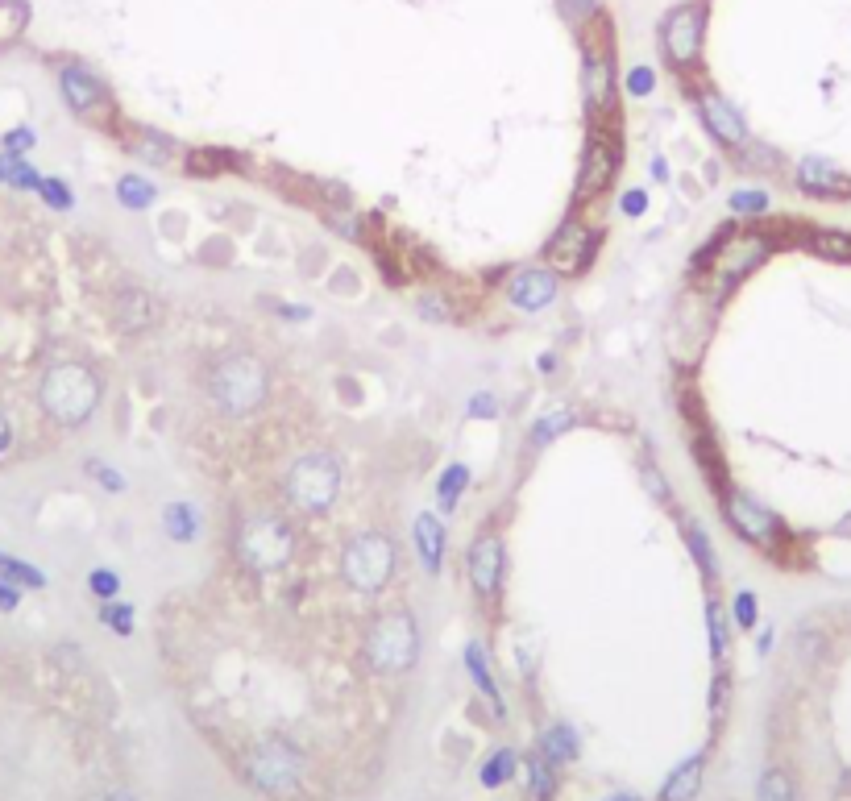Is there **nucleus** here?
<instances>
[{
    "mask_svg": "<svg viewBox=\"0 0 851 801\" xmlns=\"http://www.w3.org/2000/svg\"><path fill=\"white\" fill-rule=\"evenodd\" d=\"M690 552H694V561H698L706 582H715V577H719V561H715V548H710V536H706L702 523H694V528H690Z\"/></svg>",
    "mask_w": 851,
    "mask_h": 801,
    "instance_id": "29",
    "label": "nucleus"
},
{
    "mask_svg": "<svg viewBox=\"0 0 851 801\" xmlns=\"http://www.w3.org/2000/svg\"><path fill=\"white\" fill-rule=\"evenodd\" d=\"M465 669H470V677H474V685L482 689V694L490 698V706H494V714H507V706H503V694H499V685H494V677H490V669H486V656H482V648L478 644H470L465 648Z\"/></svg>",
    "mask_w": 851,
    "mask_h": 801,
    "instance_id": "22",
    "label": "nucleus"
},
{
    "mask_svg": "<svg viewBox=\"0 0 851 801\" xmlns=\"http://www.w3.org/2000/svg\"><path fill=\"white\" fill-rule=\"evenodd\" d=\"M540 756H544L548 764H557V768L578 760V735H573V727H565V723L548 727L544 739H540Z\"/></svg>",
    "mask_w": 851,
    "mask_h": 801,
    "instance_id": "21",
    "label": "nucleus"
},
{
    "mask_svg": "<svg viewBox=\"0 0 851 801\" xmlns=\"http://www.w3.org/2000/svg\"><path fill=\"white\" fill-rule=\"evenodd\" d=\"M465 486H470V469H465V465H449L445 474H441V482H436V499H441L445 511L457 507V499H461Z\"/></svg>",
    "mask_w": 851,
    "mask_h": 801,
    "instance_id": "28",
    "label": "nucleus"
},
{
    "mask_svg": "<svg viewBox=\"0 0 851 801\" xmlns=\"http://www.w3.org/2000/svg\"><path fill=\"white\" fill-rule=\"evenodd\" d=\"M561 9L573 17V21H582V17H594L598 9V0H561Z\"/></svg>",
    "mask_w": 851,
    "mask_h": 801,
    "instance_id": "48",
    "label": "nucleus"
},
{
    "mask_svg": "<svg viewBox=\"0 0 851 801\" xmlns=\"http://www.w3.org/2000/svg\"><path fill=\"white\" fill-rule=\"evenodd\" d=\"M706 623H710V656L723 660V652H727V623H723V606L719 602L706 606Z\"/></svg>",
    "mask_w": 851,
    "mask_h": 801,
    "instance_id": "35",
    "label": "nucleus"
},
{
    "mask_svg": "<svg viewBox=\"0 0 851 801\" xmlns=\"http://www.w3.org/2000/svg\"><path fill=\"white\" fill-rule=\"evenodd\" d=\"M225 162H229L225 154H212V150H200V154H191V158H187V167H191V171H196V175H212V171H221V167H225Z\"/></svg>",
    "mask_w": 851,
    "mask_h": 801,
    "instance_id": "40",
    "label": "nucleus"
},
{
    "mask_svg": "<svg viewBox=\"0 0 851 801\" xmlns=\"http://www.w3.org/2000/svg\"><path fill=\"white\" fill-rule=\"evenodd\" d=\"M341 573H345V582L353 590L378 594L395 573V544L387 536H378V532H366L358 540H349L345 557H341Z\"/></svg>",
    "mask_w": 851,
    "mask_h": 801,
    "instance_id": "5",
    "label": "nucleus"
},
{
    "mask_svg": "<svg viewBox=\"0 0 851 801\" xmlns=\"http://www.w3.org/2000/svg\"><path fill=\"white\" fill-rule=\"evenodd\" d=\"M337 490H341V469L333 457L324 453H312V457H299L287 474V499L308 511V515H320L337 503Z\"/></svg>",
    "mask_w": 851,
    "mask_h": 801,
    "instance_id": "4",
    "label": "nucleus"
},
{
    "mask_svg": "<svg viewBox=\"0 0 851 801\" xmlns=\"http://www.w3.org/2000/svg\"><path fill=\"white\" fill-rule=\"evenodd\" d=\"M652 88H656V75H652L648 67H636V71L627 75V92H631V96H648Z\"/></svg>",
    "mask_w": 851,
    "mask_h": 801,
    "instance_id": "43",
    "label": "nucleus"
},
{
    "mask_svg": "<svg viewBox=\"0 0 851 801\" xmlns=\"http://www.w3.org/2000/svg\"><path fill=\"white\" fill-rule=\"evenodd\" d=\"M702 34H706V9L702 5H681L665 17L661 42L673 67H694L702 59Z\"/></svg>",
    "mask_w": 851,
    "mask_h": 801,
    "instance_id": "8",
    "label": "nucleus"
},
{
    "mask_svg": "<svg viewBox=\"0 0 851 801\" xmlns=\"http://www.w3.org/2000/svg\"><path fill=\"white\" fill-rule=\"evenodd\" d=\"M528 785H532L536 801H553L557 797V764H548L544 756H532L528 760Z\"/></svg>",
    "mask_w": 851,
    "mask_h": 801,
    "instance_id": "26",
    "label": "nucleus"
},
{
    "mask_svg": "<svg viewBox=\"0 0 851 801\" xmlns=\"http://www.w3.org/2000/svg\"><path fill=\"white\" fill-rule=\"evenodd\" d=\"M420 652V635H416V619L407 611H382L366 635V660L378 673H407L416 665Z\"/></svg>",
    "mask_w": 851,
    "mask_h": 801,
    "instance_id": "3",
    "label": "nucleus"
},
{
    "mask_svg": "<svg viewBox=\"0 0 851 801\" xmlns=\"http://www.w3.org/2000/svg\"><path fill=\"white\" fill-rule=\"evenodd\" d=\"M162 528H167L171 540L187 544V540H196V532H200V515H196V507H187V503H171L167 511H162Z\"/></svg>",
    "mask_w": 851,
    "mask_h": 801,
    "instance_id": "24",
    "label": "nucleus"
},
{
    "mask_svg": "<svg viewBox=\"0 0 851 801\" xmlns=\"http://www.w3.org/2000/svg\"><path fill=\"white\" fill-rule=\"evenodd\" d=\"M723 706H727V677H715V689H710V718H723Z\"/></svg>",
    "mask_w": 851,
    "mask_h": 801,
    "instance_id": "47",
    "label": "nucleus"
},
{
    "mask_svg": "<svg viewBox=\"0 0 851 801\" xmlns=\"http://www.w3.org/2000/svg\"><path fill=\"white\" fill-rule=\"evenodd\" d=\"M470 582L478 598H494L503 586V540L499 536H478L470 548Z\"/></svg>",
    "mask_w": 851,
    "mask_h": 801,
    "instance_id": "14",
    "label": "nucleus"
},
{
    "mask_svg": "<svg viewBox=\"0 0 851 801\" xmlns=\"http://www.w3.org/2000/svg\"><path fill=\"white\" fill-rule=\"evenodd\" d=\"M731 212H735V216H764V212H768V196H764L760 187L731 191Z\"/></svg>",
    "mask_w": 851,
    "mask_h": 801,
    "instance_id": "34",
    "label": "nucleus"
},
{
    "mask_svg": "<svg viewBox=\"0 0 851 801\" xmlns=\"http://www.w3.org/2000/svg\"><path fill=\"white\" fill-rule=\"evenodd\" d=\"M569 428H573V411H569V407H553L548 416H540V420L532 424V445L544 449L548 440L561 436V432H569Z\"/></svg>",
    "mask_w": 851,
    "mask_h": 801,
    "instance_id": "27",
    "label": "nucleus"
},
{
    "mask_svg": "<svg viewBox=\"0 0 851 801\" xmlns=\"http://www.w3.org/2000/svg\"><path fill=\"white\" fill-rule=\"evenodd\" d=\"M208 395L225 416H250L266 399V366L250 353H233L208 374Z\"/></svg>",
    "mask_w": 851,
    "mask_h": 801,
    "instance_id": "1",
    "label": "nucleus"
},
{
    "mask_svg": "<svg viewBox=\"0 0 851 801\" xmlns=\"http://www.w3.org/2000/svg\"><path fill=\"white\" fill-rule=\"evenodd\" d=\"M798 187L810 191V196H831V200L851 196V179L827 158H802L798 162Z\"/></svg>",
    "mask_w": 851,
    "mask_h": 801,
    "instance_id": "16",
    "label": "nucleus"
},
{
    "mask_svg": "<svg viewBox=\"0 0 851 801\" xmlns=\"http://www.w3.org/2000/svg\"><path fill=\"white\" fill-rule=\"evenodd\" d=\"M241 557L250 569L258 573H270V569H283L291 561V532H287V523L283 519H274V515H250L241 523Z\"/></svg>",
    "mask_w": 851,
    "mask_h": 801,
    "instance_id": "7",
    "label": "nucleus"
},
{
    "mask_svg": "<svg viewBox=\"0 0 851 801\" xmlns=\"http://www.w3.org/2000/svg\"><path fill=\"white\" fill-rule=\"evenodd\" d=\"M515 752L511 748H503V752H494L486 764H482V785L486 789H499V785H507L511 777H515Z\"/></svg>",
    "mask_w": 851,
    "mask_h": 801,
    "instance_id": "30",
    "label": "nucleus"
},
{
    "mask_svg": "<svg viewBox=\"0 0 851 801\" xmlns=\"http://www.w3.org/2000/svg\"><path fill=\"white\" fill-rule=\"evenodd\" d=\"M598 254V237L582 225V220H565V225L553 233V241H548V250H544V262L548 270H557L561 279H569V274H582Z\"/></svg>",
    "mask_w": 851,
    "mask_h": 801,
    "instance_id": "9",
    "label": "nucleus"
},
{
    "mask_svg": "<svg viewBox=\"0 0 851 801\" xmlns=\"http://www.w3.org/2000/svg\"><path fill=\"white\" fill-rule=\"evenodd\" d=\"M760 801H798V797H793V781L785 777L781 768H768L760 777Z\"/></svg>",
    "mask_w": 851,
    "mask_h": 801,
    "instance_id": "33",
    "label": "nucleus"
},
{
    "mask_svg": "<svg viewBox=\"0 0 851 801\" xmlns=\"http://www.w3.org/2000/svg\"><path fill=\"white\" fill-rule=\"evenodd\" d=\"M768 258V241L748 233V237H731L727 245H719V254L715 262H710V279L715 283H739V279H748V274Z\"/></svg>",
    "mask_w": 851,
    "mask_h": 801,
    "instance_id": "10",
    "label": "nucleus"
},
{
    "mask_svg": "<svg viewBox=\"0 0 851 801\" xmlns=\"http://www.w3.org/2000/svg\"><path fill=\"white\" fill-rule=\"evenodd\" d=\"M38 191H42V196H46L54 208H71V191H67L59 179H42V183H38Z\"/></svg>",
    "mask_w": 851,
    "mask_h": 801,
    "instance_id": "42",
    "label": "nucleus"
},
{
    "mask_svg": "<svg viewBox=\"0 0 851 801\" xmlns=\"http://www.w3.org/2000/svg\"><path fill=\"white\" fill-rule=\"evenodd\" d=\"M619 208H623L627 216H644V212H648V191H640V187H631V191H623V200H619Z\"/></svg>",
    "mask_w": 851,
    "mask_h": 801,
    "instance_id": "44",
    "label": "nucleus"
},
{
    "mask_svg": "<svg viewBox=\"0 0 851 801\" xmlns=\"http://www.w3.org/2000/svg\"><path fill=\"white\" fill-rule=\"evenodd\" d=\"M611 801H640L636 793H619V797H611Z\"/></svg>",
    "mask_w": 851,
    "mask_h": 801,
    "instance_id": "54",
    "label": "nucleus"
},
{
    "mask_svg": "<svg viewBox=\"0 0 851 801\" xmlns=\"http://www.w3.org/2000/svg\"><path fill=\"white\" fill-rule=\"evenodd\" d=\"M117 200H121L129 212H142V208H150V204L158 200V191H154V183H146L142 175H125V179L117 183Z\"/></svg>",
    "mask_w": 851,
    "mask_h": 801,
    "instance_id": "25",
    "label": "nucleus"
},
{
    "mask_svg": "<svg viewBox=\"0 0 851 801\" xmlns=\"http://www.w3.org/2000/svg\"><path fill=\"white\" fill-rule=\"evenodd\" d=\"M644 482H648V490L656 494V499L673 503V494H669V482H665V474H661V469H652V465H648V469H644Z\"/></svg>",
    "mask_w": 851,
    "mask_h": 801,
    "instance_id": "46",
    "label": "nucleus"
},
{
    "mask_svg": "<svg viewBox=\"0 0 851 801\" xmlns=\"http://www.w3.org/2000/svg\"><path fill=\"white\" fill-rule=\"evenodd\" d=\"M698 108H702V121H706V129L719 137L723 146H744L748 142V129H744V121H739V113L735 108L719 96V92H698Z\"/></svg>",
    "mask_w": 851,
    "mask_h": 801,
    "instance_id": "15",
    "label": "nucleus"
},
{
    "mask_svg": "<svg viewBox=\"0 0 851 801\" xmlns=\"http://www.w3.org/2000/svg\"><path fill=\"white\" fill-rule=\"evenodd\" d=\"M652 179H661V183L669 179V162L665 158H652Z\"/></svg>",
    "mask_w": 851,
    "mask_h": 801,
    "instance_id": "52",
    "label": "nucleus"
},
{
    "mask_svg": "<svg viewBox=\"0 0 851 801\" xmlns=\"http://www.w3.org/2000/svg\"><path fill=\"white\" fill-rule=\"evenodd\" d=\"M582 88H586V100L590 108H611L615 100V63L607 50H590L586 54V67H582Z\"/></svg>",
    "mask_w": 851,
    "mask_h": 801,
    "instance_id": "17",
    "label": "nucleus"
},
{
    "mask_svg": "<svg viewBox=\"0 0 851 801\" xmlns=\"http://www.w3.org/2000/svg\"><path fill=\"white\" fill-rule=\"evenodd\" d=\"M96 399H100V382L79 362H63V366L46 370V378H42V407L59 424H84L96 411Z\"/></svg>",
    "mask_w": 851,
    "mask_h": 801,
    "instance_id": "2",
    "label": "nucleus"
},
{
    "mask_svg": "<svg viewBox=\"0 0 851 801\" xmlns=\"http://www.w3.org/2000/svg\"><path fill=\"white\" fill-rule=\"evenodd\" d=\"M88 586H92V594H100V598H113V594L121 590V577H117L113 569H92Z\"/></svg>",
    "mask_w": 851,
    "mask_h": 801,
    "instance_id": "39",
    "label": "nucleus"
},
{
    "mask_svg": "<svg viewBox=\"0 0 851 801\" xmlns=\"http://www.w3.org/2000/svg\"><path fill=\"white\" fill-rule=\"evenodd\" d=\"M698 789H702V756L685 760V764H677L669 772V781L661 789V801H694Z\"/></svg>",
    "mask_w": 851,
    "mask_h": 801,
    "instance_id": "20",
    "label": "nucleus"
},
{
    "mask_svg": "<svg viewBox=\"0 0 851 801\" xmlns=\"http://www.w3.org/2000/svg\"><path fill=\"white\" fill-rule=\"evenodd\" d=\"M108 801H133V797H129V793H113V797H108Z\"/></svg>",
    "mask_w": 851,
    "mask_h": 801,
    "instance_id": "55",
    "label": "nucleus"
},
{
    "mask_svg": "<svg viewBox=\"0 0 851 801\" xmlns=\"http://www.w3.org/2000/svg\"><path fill=\"white\" fill-rule=\"evenodd\" d=\"M92 474L100 478V486H104V490H113V494H117V490H125V482H121L117 469H108V465H92Z\"/></svg>",
    "mask_w": 851,
    "mask_h": 801,
    "instance_id": "49",
    "label": "nucleus"
},
{
    "mask_svg": "<svg viewBox=\"0 0 851 801\" xmlns=\"http://www.w3.org/2000/svg\"><path fill=\"white\" fill-rule=\"evenodd\" d=\"M814 250H818L822 258H843V262H851V237H843V233H822V237H814Z\"/></svg>",
    "mask_w": 851,
    "mask_h": 801,
    "instance_id": "37",
    "label": "nucleus"
},
{
    "mask_svg": "<svg viewBox=\"0 0 851 801\" xmlns=\"http://www.w3.org/2000/svg\"><path fill=\"white\" fill-rule=\"evenodd\" d=\"M420 316L445 320V299H441V295H424V299H420Z\"/></svg>",
    "mask_w": 851,
    "mask_h": 801,
    "instance_id": "50",
    "label": "nucleus"
},
{
    "mask_svg": "<svg viewBox=\"0 0 851 801\" xmlns=\"http://www.w3.org/2000/svg\"><path fill=\"white\" fill-rule=\"evenodd\" d=\"M731 611H735V623H739V627H756V619H760L756 594H752V590H739L735 602H731Z\"/></svg>",
    "mask_w": 851,
    "mask_h": 801,
    "instance_id": "38",
    "label": "nucleus"
},
{
    "mask_svg": "<svg viewBox=\"0 0 851 801\" xmlns=\"http://www.w3.org/2000/svg\"><path fill=\"white\" fill-rule=\"evenodd\" d=\"M557 287H561V274L548 270V266H536V270H519L515 279L507 283V299L515 312H540L548 303L557 299Z\"/></svg>",
    "mask_w": 851,
    "mask_h": 801,
    "instance_id": "12",
    "label": "nucleus"
},
{
    "mask_svg": "<svg viewBox=\"0 0 851 801\" xmlns=\"http://www.w3.org/2000/svg\"><path fill=\"white\" fill-rule=\"evenodd\" d=\"M100 623L113 627L117 635H133V606H121V602H108L100 611Z\"/></svg>",
    "mask_w": 851,
    "mask_h": 801,
    "instance_id": "36",
    "label": "nucleus"
},
{
    "mask_svg": "<svg viewBox=\"0 0 851 801\" xmlns=\"http://www.w3.org/2000/svg\"><path fill=\"white\" fill-rule=\"evenodd\" d=\"M30 146H34V129H13V133L5 137V154H13V158L25 154Z\"/></svg>",
    "mask_w": 851,
    "mask_h": 801,
    "instance_id": "45",
    "label": "nucleus"
},
{
    "mask_svg": "<svg viewBox=\"0 0 851 801\" xmlns=\"http://www.w3.org/2000/svg\"><path fill=\"white\" fill-rule=\"evenodd\" d=\"M59 84H63L67 104L75 108L79 117H92L96 108L104 104V84H100V79H96L92 71H84V67H63Z\"/></svg>",
    "mask_w": 851,
    "mask_h": 801,
    "instance_id": "18",
    "label": "nucleus"
},
{
    "mask_svg": "<svg viewBox=\"0 0 851 801\" xmlns=\"http://www.w3.org/2000/svg\"><path fill=\"white\" fill-rule=\"evenodd\" d=\"M723 507H727V519H731V528L744 536V540H752V544H773V536H777V515L768 511V507H760L752 494H744V490H731L727 499H723Z\"/></svg>",
    "mask_w": 851,
    "mask_h": 801,
    "instance_id": "11",
    "label": "nucleus"
},
{
    "mask_svg": "<svg viewBox=\"0 0 851 801\" xmlns=\"http://www.w3.org/2000/svg\"><path fill=\"white\" fill-rule=\"evenodd\" d=\"M0 582H17V586H46V577L34 569V565H21L13 557H0Z\"/></svg>",
    "mask_w": 851,
    "mask_h": 801,
    "instance_id": "32",
    "label": "nucleus"
},
{
    "mask_svg": "<svg viewBox=\"0 0 851 801\" xmlns=\"http://www.w3.org/2000/svg\"><path fill=\"white\" fill-rule=\"evenodd\" d=\"M250 777H254V785H258L262 793L287 801V797L299 793V777H304V756H299L287 739H266L262 748L254 752V760H250Z\"/></svg>",
    "mask_w": 851,
    "mask_h": 801,
    "instance_id": "6",
    "label": "nucleus"
},
{
    "mask_svg": "<svg viewBox=\"0 0 851 801\" xmlns=\"http://www.w3.org/2000/svg\"><path fill=\"white\" fill-rule=\"evenodd\" d=\"M0 606H5V611H13V606H17V590L5 586V582H0Z\"/></svg>",
    "mask_w": 851,
    "mask_h": 801,
    "instance_id": "51",
    "label": "nucleus"
},
{
    "mask_svg": "<svg viewBox=\"0 0 851 801\" xmlns=\"http://www.w3.org/2000/svg\"><path fill=\"white\" fill-rule=\"evenodd\" d=\"M470 416H474V420H494V416H499V399L486 395V391H478V395L470 399Z\"/></svg>",
    "mask_w": 851,
    "mask_h": 801,
    "instance_id": "41",
    "label": "nucleus"
},
{
    "mask_svg": "<svg viewBox=\"0 0 851 801\" xmlns=\"http://www.w3.org/2000/svg\"><path fill=\"white\" fill-rule=\"evenodd\" d=\"M133 154L150 162V167H167L171 162V146H167V137H158V133H137V142H133Z\"/></svg>",
    "mask_w": 851,
    "mask_h": 801,
    "instance_id": "31",
    "label": "nucleus"
},
{
    "mask_svg": "<svg viewBox=\"0 0 851 801\" xmlns=\"http://www.w3.org/2000/svg\"><path fill=\"white\" fill-rule=\"evenodd\" d=\"M411 536H416V552H420L424 569L441 573L445 569V528H441V519H436L432 511H424L416 519V528H411Z\"/></svg>",
    "mask_w": 851,
    "mask_h": 801,
    "instance_id": "19",
    "label": "nucleus"
},
{
    "mask_svg": "<svg viewBox=\"0 0 851 801\" xmlns=\"http://www.w3.org/2000/svg\"><path fill=\"white\" fill-rule=\"evenodd\" d=\"M158 320V303L146 295V291H129L121 299V328H129V333H137V328H146Z\"/></svg>",
    "mask_w": 851,
    "mask_h": 801,
    "instance_id": "23",
    "label": "nucleus"
},
{
    "mask_svg": "<svg viewBox=\"0 0 851 801\" xmlns=\"http://www.w3.org/2000/svg\"><path fill=\"white\" fill-rule=\"evenodd\" d=\"M619 171V150L607 142V137H594L586 158H582V175H578V200H594L602 196Z\"/></svg>",
    "mask_w": 851,
    "mask_h": 801,
    "instance_id": "13",
    "label": "nucleus"
},
{
    "mask_svg": "<svg viewBox=\"0 0 851 801\" xmlns=\"http://www.w3.org/2000/svg\"><path fill=\"white\" fill-rule=\"evenodd\" d=\"M5 449H9V424H5V416H0V457H5Z\"/></svg>",
    "mask_w": 851,
    "mask_h": 801,
    "instance_id": "53",
    "label": "nucleus"
}]
</instances>
